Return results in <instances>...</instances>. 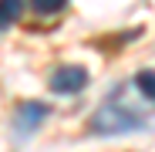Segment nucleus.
<instances>
[{
  "label": "nucleus",
  "mask_w": 155,
  "mask_h": 152,
  "mask_svg": "<svg viewBox=\"0 0 155 152\" xmlns=\"http://www.w3.org/2000/svg\"><path fill=\"white\" fill-rule=\"evenodd\" d=\"M148 125H152V115L142 112L135 101H128V85H118L88 118V132L91 135H128V132L148 129Z\"/></svg>",
  "instance_id": "f257e3e1"
},
{
  "label": "nucleus",
  "mask_w": 155,
  "mask_h": 152,
  "mask_svg": "<svg viewBox=\"0 0 155 152\" xmlns=\"http://www.w3.org/2000/svg\"><path fill=\"white\" fill-rule=\"evenodd\" d=\"M27 4H31V10H34L37 17H58L71 0H27Z\"/></svg>",
  "instance_id": "423d86ee"
},
{
  "label": "nucleus",
  "mask_w": 155,
  "mask_h": 152,
  "mask_svg": "<svg viewBox=\"0 0 155 152\" xmlns=\"http://www.w3.org/2000/svg\"><path fill=\"white\" fill-rule=\"evenodd\" d=\"M132 88L148 101V105H155V68H142L132 78Z\"/></svg>",
  "instance_id": "20e7f679"
},
{
  "label": "nucleus",
  "mask_w": 155,
  "mask_h": 152,
  "mask_svg": "<svg viewBox=\"0 0 155 152\" xmlns=\"http://www.w3.org/2000/svg\"><path fill=\"white\" fill-rule=\"evenodd\" d=\"M51 91L54 95H81L88 88V71L81 64H61L51 71Z\"/></svg>",
  "instance_id": "7ed1b4c3"
},
{
  "label": "nucleus",
  "mask_w": 155,
  "mask_h": 152,
  "mask_svg": "<svg viewBox=\"0 0 155 152\" xmlns=\"http://www.w3.org/2000/svg\"><path fill=\"white\" fill-rule=\"evenodd\" d=\"M47 115H51V105H44V101H34V98L20 101L17 112H14V132H17L20 139H24V135H34L41 125L47 122Z\"/></svg>",
  "instance_id": "f03ea898"
},
{
  "label": "nucleus",
  "mask_w": 155,
  "mask_h": 152,
  "mask_svg": "<svg viewBox=\"0 0 155 152\" xmlns=\"http://www.w3.org/2000/svg\"><path fill=\"white\" fill-rule=\"evenodd\" d=\"M24 7H27V0H0V31H10L20 20Z\"/></svg>",
  "instance_id": "39448f33"
}]
</instances>
